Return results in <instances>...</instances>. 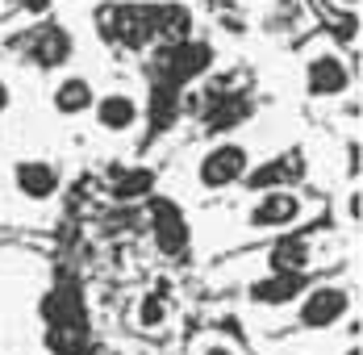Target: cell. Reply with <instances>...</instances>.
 Listing matches in <instances>:
<instances>
[{"mask_svg": "<svg viewBox=\"0 0 363 355\" xmlns=\"http://www.w3.org/2000/svg\"><path fill=\"white\" fill-rule=\"evenodd\" d=\"M96 26H101V34L117 42V46H130V50H138L146 42H155L150 34V17H146V4H105L101 13H96Z\"/></svg>", "mask_w": 363, "mask_h": 355, "instance_id": "6da1fadb", "label": "cell"}, {"mask_svg": "<svg viewBox=\"0 0 363 355\" xmlns=\"http://www.w3.org/2000/svg\"><path fill=\"white\" fill-rule=\"evenodd\" d=\"M247 168H251L247 146H238V142H218L213 151H205L196 176H201L205 188H230V184H238V180L247 176Z\"/></svg>", "mask_w": 363, "mask_h": 355, "instance_id": "7a4b0ae2", "label": "cell"}, {"mask_svg": "<svg viewBox=\"0 0 363 355\" xmlns=\"http://www.w3.org/2000/svg\"><path fill=\"white\" fill-rule=\"evenodd\" d=\"M347 310H351V293H347V288H338V284H318V288H309L305 301H301V326H305V330H330L334 322L347 318Z\"/></svg>", "mask_w": 363, "mask_h": 355, "instance_id": "3957f363", "label": "cell"}, {"mask_svg": "<svg viewBox=\"0 0 363 355\" xmlns=\"http://www.w3.org/2000/svg\"><path fill=\"white\" fill-rule=\"evenodd\" d=\"M21 50H26V59L42 71L63 67V63L72 59V34H67L63 26L46 21V26H34L30 34L21 38Z\"/></svg>", "mask_w": 363, "mask_h": 355, "instance_id": "277c9868", "label": "cell"}, {"mask_svg": "<svg viewBox=\"0 0 363 355\" xmlns=\"http://www.w3.org/2000/svg\"><path fill=\"white\" fill-rule=\"evenodd\" d=\"M150 230H155V247L163 255H172V259L188 255V239L192 234H188L184 213L172 201H150Z\"/></svg>", "mask_w": 363, "mask_h": 355, "instance_id": "5b68a950", "label": "cell"}, {"mask_svg": "<svg viewBox=\"0 0 363 355\" xmlns=\"http://www.w3.org/2000/svg\"><path fill=\"white\" fill-rule=\"evenodd\" d=\"M296 217H301V197L292 188H263L251 209V226L255 230H284Z\"/></svg>", "mask_w": 363, "mask_h": 355, "instance_id": "8992f818", "label": "cell"}, {"mask_svg": "<svg viewBox=\"0 0 363 355\" xmlns=\"http://www.w3.org/2000/svg\"><path fill=\"white\" fill-rule=\"evenodd\" d=\"M13 180H17L21 197H30V201H50L59 192V184H63L59 180V168L46 163V159H21L13 168Z\"/></svg>", "mask_w": 363, "mask_h": 355, "instance_id": "52a82bcc", "label": "cell"}, {"mask_svg": "<svg viewBox=\"0 0 363 355\" xmlns=\"http://www.w3.org/2000/svg\"><path fill=\"white\" fill-rule=\"evenodd\" d=\"M305 84H309L313 97H338V92H347L351 71L338 55H313L309 67H305Z\"/></svg>", "mask_w": 363, "mask_h": 355, "instance_id": "ba28073f", "label": "cell"}, {"mask_svg": "<svg viewBox=\"0 0 363 355\" xmlns=\"http://www.w3.org/2000/svg\"><path fill=\"white\" fill-rule=\"evenodd\" d=\"M146 17H150V34L163 38V42H184L192 34V13L184 4H176V0L146 4Z\"/></svg>", "mask_w": 363, "mask_h": 355, "instance_id": "9c48e42d", "label": "cell"}, {"mask_svg": "<svg viewBox=\"0 0 363 355\" xmlns=\"http://www.w3.org/2000/svg\"><path fill=\"white\" fill-rule=\"evenodd\" d=\"M92 109H96L101 130H109V134H125V130L138 121V101H134L130 92H109V97H96V101H92Z\"/></svg>", "mask_w": 363, "mask_h": 355, "instance_id": "30bf717a", "label": "cell"}, {"mask_svg": "<svg viewBox=\"0 0 363 355\" xmlns=\"http://www.w3.org/2000/svg\"><path fill=\"white\" fill-rule=\"evenodd\" d=\"M42 318H46V326H50V322H88V314H84V293H79V284L50 288V293L42 297Z\"/></svg>", "mask_w": 363, "mask_h": 355, "instance_id": "8fae6325", "label": "cell"}, {"mask_svg": "<svg viewBox=\"0 0 363 355\" xmlns=\"http://www.w3.org/2000/svg\"><path fill=\"white\" fill-rule=\"evenodd\" d=\"M301 272H272V276H263V280L251 284V301L259 305H289L292 297H301Z\"/></svg>", "mask_w": 363, "mask_h": 355, "instance_id": "7c38bea8", "label": "cell"}, {"mask_svg": "<svg viewBox=\"0 0 363 355\" xmlns=\"http://www.w3.org/2000/svg\"><path fill=\"white\" fill-rule=\"evenodd\" d=\"M247 184H251L255 192H263V188H289L292 180H301V163H296V155H284V159H267L263 168H247Z\"/></svg>", "mask_w": 363, "mask_h": 355, "instance_id": "4fadbf2b", "label": "cell"}, {"mask_svg": "<svg viewBox=\"0 0 363 355\" xmlns=\"http://www.w3.org/2000/svg\"><path fill=\"white\" fill-rule=\"evenodd\" d=\"M92 101H96V92H92V84H88L84 75H67V80L55 88V97H50L55 113H63V117H79V113H88Z\"/></svg>", "mask_w": 363, "mask_h": 355, "instance_id": "5bb4252c", "label": "cell"}, {"mask_svg": "<svg viewBox=\"0 0 363 355\" xmlns=\"http://www.w3.org/2000/svg\"><path fill=\"white\" fill-rule=\"evenodd\" d=\"M46 347L55 355H84L88 351V322H50Z\"/></svg>", "mask_w": 363, "mask_h": 355, "instance_id": "9a60e30c", "label": "cell"}, {"mask_svg": "<svg viewBox=\"0 0 363 355\" xmlns=\"http://www.w3.org/2000/svg\"><path fill=\"white\" fill-rule=\"evenodd\" d=\"M305 268H309V243L301 234L280 239L272 251V272H305Z\"/></svg>", "mask_w": 363, "mask_h": 355, "instance_id": "2e32d148", "label": "cell"}, {"mask_svg": "<svg viewBox=\"0 0 363 355\" xmlns=\"http://www.w3.org/2000/svg\"><path fill=\"white\" fill-rule=\"evenodd\" d=\"M150 188H155V176H150L146 168H134V172H125V176L113 180V197H117V201H138Z\"/></svg>", "mask_w": 363, "mask_h": 355, "instance_id": "e0dca14e", "label": "cell"}, {"mask_svg": "<svg viewBox=\"0 0 363 355\" xmlns=\"http://www.w3.org/2000/svg\"><path fill=\"white\" fill-rule=\"evenodd\" d=\"M213 105H218V109H209V126H213V130H230L234 121H242V117L251 113L247 101H225V97H218Z\"/></svg>", "mask_w": 363, "mask_h": 355, "instance_id": "ac0fdd59", "label": "cell"}, {"mask_svg": "<svg viewBox=\"0 0 363 355\" xmlns=\"http://www.w3.org/2000/svg\"><path fill=\"white\" fill-rule=\"evenodd\" d=\"M138 318H143V326H159L163 322V301L159 297H146L143 305H138Z\"/></svg>", "mask_w": 363, "mask_h": 355, "instance_id": "d6986e66", "label": "cell"}, {"mask_svg": "<svg viewBox=\"0 0 363 355\" xmlns=\"http://www.w3.org/2000/svg\"><path fill=\"white\" fill-rule=\"evenodd\" d=\"M17 4H21V9H34V13H42V9L50 4V0H17Z\"/></svg>", "mask_w": 363, "mask_h": 355, "instance_id": "ffe728a7", "label": "cell"}, {"mask_svg": "<svg viewBox=\"0 0 363 355\" xmlns=\"http://www.w3.org/2000/svg\"><path fill=\"white\" fill-rule=\"evenodd\" d=\"M205 355H234V351H230L225 343H209V347H205Z\"/></svg>", "mask_w": 363, "mask_h": 355, "instance_id": "44dd1931", "label": "cell"}, {"mask_svg": "<svg viewBox=\"0 0 363 355\" xmlns=\"http://www.w3.org/2000/svg\"><path fill=\"white\" fill-rule=\"evenodd\" d=\"M4 109H9V84L0 80V113H4Z\"/></svg>", "mask_w": 363, "mask_h": 355, "instance_id": "7402d4cb", "label": "cell"}, {"mask_svg": "<svg viewBox=\"0 0 363 355\" xmlns=\"http://www.w3.org/2000/svg\"><path fill=\"white\" fill-rule=\"evenodd\" d=\"M342 4H359V0H342Z\"/></svg>", "mask_w": 363, "mask_h": 355, "instance_id": "603a6c76", "label": "cell"}, {"mask_svg": "<svg viewBox=\"0 0 363 355\" xmlns=\"http://www.w3.org/2000/svg\"><path fill=\"white\" fill-rule=\"evenodd\" d=\"M351 355H359V347H351Z\"/></svg>", "mask_w": 363, "mask_h": 355, "instance_id": "cb8c5ba5", "label": "cell"}]
</instances>
